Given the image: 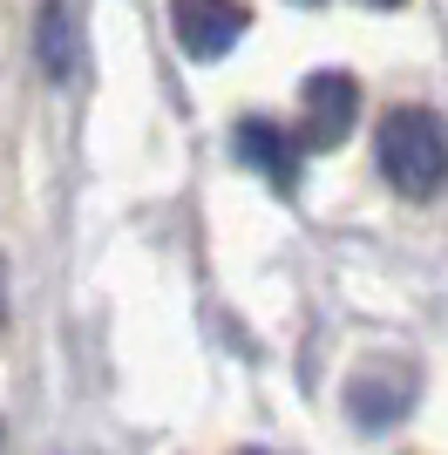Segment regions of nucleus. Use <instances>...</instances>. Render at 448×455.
<instances>
[{
    "label": "nucleus",
    "mask_w": 448,
    "mask_h": 455,
    "mask_svg": "<svg viewBox=\"0 0 448 455\" xmlns=\"http://www.w3.org/2000/svg\"><path fill=\"white\" fill-rule=\"evenodd\" d=\"M373 164L401 197H435L448 184V130L435 109H388L373 136Z\"/></svg>",
    "instance_id": "f257e3e1"
},
{
    "label": "nucleus",
    "mask_w": 448,
    "mask_h": 455,
    "mask_svg": "<svg viewBox=\"0 0 448 455\" xmlns=\"http://www.w3.org/2000/svg\"><path fill=\"white\" fill-rule=\"evenodd\" d=\"M421 401V374L408 361H367L347 380V421L354 428H394Z\"/></svg>",
    "instance_id": "f03ea898"
},
{
    "label": "nucleus",
    "mask_w": 448,
    "mask_h": 455,
    "mask_svg": "<svg viewBox=\"0 0 448 455\" xmlns=\"http://www.w3.org/2000/svg\"><path fill=\"white\" fill-rule=\"evenodd\" d=\"M170 28H177V41H184V55L224 61L244 41L252 14H244L238 0H170Z\"/></svg>",
    "instance_id": "7ed1b4c3"
},
{
    "label": "nucleus",
    "mask_w": 448,
    "mask_h": 455,
    "mask_svg": "<svg viewBox=\"0 0 448 455\" xmlns=\"http://www.w3.org/2000/svg\"><path fill=\"white\" fill-rule=\"evenodd\" d=\"M360 123V82L340 68H319L306 82V150H340Z\"/></svg>",
    "instance_id": "20e7f679"
},
{
    "label": "nucleus",
    "mask_w": 448,
    "mask_h": 455,
    "mask_svg": "<svg viewBox=\"0 0 448 455\" xmlns=\"http://www.w3.org/2000/svg\"><path fill=\"white\" fill-rule=\"evenodd\" d=\"M231 150H238L244 171H259L272 190H292L299 184V143L272 123V116H244L238 130H231Z\"/></svg>",
    "instance_id": "39448f33"
},
{
    "label": "nucleus",
    "mask_w": 448,
    "mask_h": 455,
    "mask_svg": "<svg viewBox=\"0 0 448 455\" xmlns=\"http://www.w3.org/2000/svg\"><path fill=\"white\" fill-rule=\"evenodd\" d=\"M35 61L48 82H75L82 68V35H75V7L68 0H41L35 14Z\"/></svg>",
    "instance_id": "423d86ee"
},
{
    "label": "nucleus",
    "mask_w": 448,
    "mask_h": 455,
    "mask_svg": "<svg viewBox=\"0 0 448 455\" xmlns=\"http://www.w3.org/2000/svg\"><path fill=\"white\" fill-rule=\"evenodd\" d=\"M0 320H7V266H0Z\"/></svg>",
    "instance_id": "0eeeda50"
},
{
    "label": "nucleus",
    "mask_w": 448,
    "mask_h": 455,
    "mask_svg": "<svg viewBox=\"0 0 448 455\" xmlns=\"http://www.w3.org/2000/svg\"><path fill=\"white\" fill-rule=\"evenodd\" d=\"M367 7H401V0H367Z\"/></svg>",
    "instance_id": "6e6552de"
},
{
    "label": "nucleus",
    "mask_w": 448,
    "mask_h": 455,
    "mask_svg": "<svg viewBox=\"0 0 448 455\" xmlns=\"http://www.w3.org/2000/svg\"><path fill=\"white\" fill-rule=\"evenodd\" d=\"M244 455H265V449H244Z\"/></svg>",
    "instance_id": "1a4fd4ad"
}]
</instances>
